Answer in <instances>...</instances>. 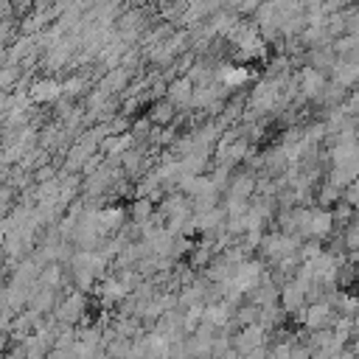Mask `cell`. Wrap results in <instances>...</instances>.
<instances>
[{
	"mask_svg": "<svg viewBox=\"0 0 359 359\" xmlns=\"http://www.w3.org/2000/svg\"><path fill=\"white\" fill-rule=\"evenodd\" d=\"M31 95H34L36 101H53V98L62 95V84H56V81H50V79L36 81V84L31 87Z\"/></svg>",
	"mask_w": 359,
	"mask_h": 359,
	"instance_id": "4",
	"label": "cell"
},
{
	"mask_svg": "<svg viewBox=\"0 0 359 359\" xmlns=\"http://www.w3.org/2000/svg\"><path fill=\"white\" fill-rule=\"evenodd\" d=\"M171 118H174V104H168V101H163V104H157L151 109V121L154 123H168Z\"/></svg>",
	"mask_w": 359,
	"mask_h": 359,
	"instance_id": "6",
	"label": "cell"
},
{
	"mask_svg": "<svg viewBox=\"0 0 359 359\" xmlns=\"http://www.w3.org/2000/svg\"><path fill=\"white\" fill-rule=\"evenodd\" d=\"M303 325L309 331H320V328H331L334 320H337V311L328 300H314V303H306L303 306V314H300Z\"/></svg>",
	"mask_w": 359,
	"mask_h": 359,
	"instance_id": "1",
	"label": "cell"
},
{
	"mask_svg": "<svg viewBox=\"0 0 359 359\" xmlns=\"http://www.w3.org/2000/svg\"><path fill=\"white\" fill-rule=\"evenodd\" d=\"M39 280H42V286H48V289H56V286H59V280H62V269L50 264V266H45V269H42Z\"/></svg>",
	"mask_w": 359,
	"mask_h": 359,
	"instance_id": "7",
	"label": "cell"
},
{
	"mask_svg": "<svg viewBox=\"0 0 359 359\" xmlns=\"http://www.w3.org/2000/svg\"><path fill=\"white\" fill-rule=\"evenodd\" d=\"M300 90H303L306 95H320V93L325 90V79H323V73L314 70V67H306V70L300 73Z\"/></svg>",
	"mask_w": 359,
	"mask_h": 359,
	"instance_id": "3",
	"label": "cell"
},
{
	"mask_svg": "<svg viewBox=\"0 0 359 359\" xmlns=\"http://www.w3.org/2000/svg\"><path fill=\"white\" fill-rule=\"evenodd\" d=\"M264 334H266V328H261L258 323L244 325L236 337H230V348H233L238 356H244V353H250V351H255V348H264Z\"/></svg>",
	"mask_w": 359,
	"mask_h": 359,
	"instance_id": "2",
	"label": "cell"
},
{
	"mask_svg": "<svg viewBox=\"0 0 359 359\" xmlns=\"http://www.w3.org/2000/svg\"><path fill=\"white\" fill-rule=\"evenodd\" d=\"M191 93H194V81L191 79H180L168 90V98H171L168 104H188L191 101Z\"/></svg>",
	"mask_w": 359,
	"mask_h": 359,
	"instance_id": "5",
	"label": "cell"
}]
</instances>
